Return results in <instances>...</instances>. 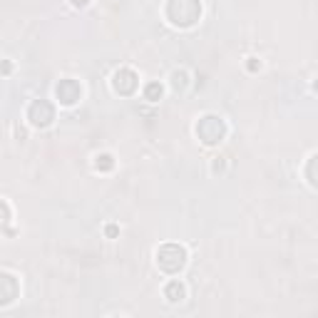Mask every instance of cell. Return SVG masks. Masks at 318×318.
Here are the masks:
<instances>
[{"mask_svg": "<svg viewBox=\"0 0 318 318\" xmlns=\"http://www.w3.org/2000/svg\"><path fill=\"white\" fill-rule=\"evenodd\" d=\"M184 264H186V251L179 244H164L162 249L157 251V266L162 271H167V273L182 271Z\"/></svg>", "mask_w": 318, "mask_h": 318, "instance_id": "obj_2", "label": "cell"}, {"mask_svg": "<svg viewBox=\"0 0 318 318\" xmlns=\"http://www.w3.org/2000/svg\"><path fill=\"white\" fill-rule=\"evenodd\" d=\"M259 67H261V62H259L256 57H249V70H251V72H256Z\"/></svg>", "mask_w": 318, "mask_h": 318, "instance_id": "obj_13", "label": "cell"}, {"mask_svg": "<svg viewBox=\"0 0 318 318\" xmlns=\"http://www.w3.org/2000/svg\"><path fill=\"white\" fill-rule=\"evenodd\" d=\"M196 134L199 139H202L204 144H219L226 134V125H224V119L216 117V114H207L199 119V125H196Z\"/></svg>", "mask_w": 318, "mask_h": 318, "instance_id": "obj_3", "label": "cell"}, {"mask_svg": "<svg viewBox=\"0 0 318 318\" xmlns=\"http://www.w3.org/2000/svg\"><path fill=\"white\" fill-rule=\"evenodd\" d=\"M27 119L32 127H48L53 119H55V107L48 102V100H35L30 107H27Z\"/></svg>", "mask_w": 318, "mask_h": 318, "instance_id": "obj_4", "label": "cell"}, {"mask_svg": "<svg viewBox=\"0 0 318 318\" xmlns=\"http://www.w3.org/2000/svg\"><path fill=\"white\" fill-rule=\"evenodd\" d=\"M0 286H3V293H0V306H8L13 298H15V278L10 273H3L0 276Z\"/></svg>", "mask_w": 318, "mask_h": 318, "instance_id": "obj_7", "label": "cell"}, {"mask_svg": "<svg viewBox=\"0 0 318 318\" xmlns=\"http://www.w3.org/2000/svg\"><path fill=\"white\" fill-rule=\"evenodd\" d=\"M95 167H97L100 172H109V169L114 167L112 154H97V157H95Z\"/></svg>", "mask_w": 318, "mask_h": 318, "instance_id": "obj_10", "label": "cell"}, {"mask_svg": "<svg viewBox=\"0 0 318 318\" xmlns=\"http://www.w3.org/2000/svg\"><path fill=\"white\" fill-rule=\"evenodd\" d=\"M107 236H109V238L117 236V226H107Z\"/></svg>", "mask_w": 318, "mask_h": 318, "instance_id": "obj_16", "label": "cell"}, {"mask_svg": "<svg viewBox=\"0 0 318 318\" xmlns=\"http://www.w3.org/2000/svg\"><path fill=\"white\" fill-rule=\"evenodd\" d=\"M72 5L75 8H85V5H90V0H72Z\"/></svg>", "mask_w": 318, "mask_h": 318, "instance_id": "obj_15", "label": "cell"}, {"mask_svg": "<svg viewBox=\"0 0 318 318\" xmlns=\"http://www.w3.org/2000/svg\"><path fill=\"white\" fill-rule=\"evenodd\" d=\"M184 293H186V289H184V284H179V281H169L167 289H164V296H167V301H172V303L182 301Z\"/></svg>", "mask_w": 318, "mask_h": 318, "instance_id": "obj_8", "label": "cell"}, {"mask_svg": "<svg viewBox=\"0 0 318 318\" xmlns=\"http://www.w3.org/2000/svg\"><path fill=\"white\" fill-rule=\"evenodd\" d=\"M199 15H202V3L199 0H169L167 5V18L172 20V25H179V27L194 25Z\"/></svg>", "mask_w": 318, "mask_h": 318, "instance_id": "obj_1", "label": "cell"}, {"mask_svg": "<svg viewBox=\"0 0 318 318\" xmlns=\"http://www.w3.org/2000/svg\"><path fill=\"white\" fill-rule=\"evenodd\" d=\"M224 157H216V162H214V172H221L224 169V162H221Z\"/></svg>", "mask_w": 318, "mask_h": 318, "instance_id": "obj_14", "label": "cell"}, {"mask_svg": "<svg viewBox=\"0 0 318 318\" xmlns=\"http://www.w3.org/2000/svg\"><path fill=\"white\" fill-rule=\"evenodd\" d=\"M162 92H164V90H162V85H159V82H149V85L144 87V97H147L149 102H157L159 97H162Z\"/></svg>", "mask_w": 318, "mask_h": 318, "instance_id": "obj_11", "label": "cell"}, {"mask_svg": "<svg viewBox=\"0 0 318 318\" xmlns=\"http://www.w3.org/2000/svg\"><path fill=\"white\" fill-rule=\"evenodd\" d=\"M80 95H82V90H80V85L75 82V80H62V82L57 85V100L62 105H75L80 100Z\"/></svg>", "mask_w": 318, "mask_h": 318, "instance_id": "obj_6", "label": "cell"}, {"mask_svg": "<svg viewBox=\"0 0 318 318\" xmlns=\"http://www.w3.org/2000/svg\"><path fill=\"white\" fill-rule=\"evenodd\" d=\"M306 177H308L311 186L318 189V154L311 157V162H308V167H306Z\"/></svg>", "mask_w": 318, "mask_h": 318, "instance_id": "obj_9", "label": "cell"}, {"mask_svg": "<svg viewBox=\"0 0 318 318\" xmlns=\"http://www.w3.org/2000/svg\"><path fill=\"white\" fill-rule=\"evenodd\" d=\"M172 85H174L177 90L186 85V72H184V70H177V72H172Z\"/></svg>", "mask_w": 318, "mask_h": 318, "instance_id": "obj_12", "label": "cell"}, {"mask_svg": "<svg viewBox=\"0 0 318 318\" xmlns=\"http://www.w3.org/2000/svg\"><path fill=\"white\" fill-rule=\"evenodd\" d=\"M112 85H114V90H117L119 95H132V92L137 90V85H139V77H137L134 70L122 67V70H117V72H114Z\"/></svg>", "mask_w": 318, "mask_h": 318, "instance_id": "obj_5", "label": "cell"}]
</instances>
